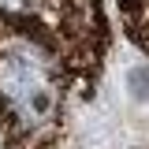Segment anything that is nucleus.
I'll return each mask as SVG.
<instances>
[{
	"mask_svg": "<svg viewBox=\"0 0 149 149\" xmlns=\"http://www.w3.org/2000/svg\"><path fill=\"white\" fill-rule=\"evenodd\" d=\"M127 93L138 101V104H149V67H130L127 71Z\"/></svg>",
	"mask_w": 149,
	"mask_h": 149,
	"instance_id": "1",
	"label": "nucleus"
}]
</instances>
